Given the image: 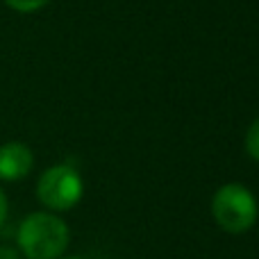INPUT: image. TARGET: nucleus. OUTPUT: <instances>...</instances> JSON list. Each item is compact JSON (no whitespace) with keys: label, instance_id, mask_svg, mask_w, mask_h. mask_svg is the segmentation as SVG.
I'll use <instances>...</instances> for the list:
<instances>
[{"label":"nucleus","instance_id":"f257e3e1","mask_svg":"<svg viewBox=\"0 0 259 259\" xmlns=\"http://www.w3.org/2000/svg\"><path fill=\"white\" fill-rule=\"evenodd\" d=\"M68 228L59 216L36 211L18 228V246L27 259H57L68 248Z\"/></svg>","mask_w":259,"mask_h":259},{"label":"nucleus","instance_id":"f03ea898","mask_svg":"<svg viewBox=\"0 0 259 259\" xmlns=\"http://www.w3.org/2000/svg\"><path fill=\"white\" fill-rule=\"evenodd\" d=\"M211 214L221 230L230 234H241L255 225L257 200L243 184H225L214 193Z\"/></svg>","mask_w":259,"mask_h":259},{"label":"nucleus","instance_id":"7ed1b4c3","mask_svg":"<svg viewBox=\"0 0 259 259\" xmlns=\"http://www.w3.org/2000/svg\"><path fill=\"white\" fill-rule=\"evenodd\" d=\"M36 196L46 207L55 211H66L75 207L82 198V180L77 170L68 164H59L48 168L39 178Z\"/></svg>","mask_w":259,"mask_h":259},{"label":"nucleus","instance_id":"20e7f679","mask_svg":"<svg viewBox=\"0 0 259 259\" xmlns=\"http://www.w3.org/2000/svg\"><path fill=\"white\" fill-rule=\"evenodd\" d=\"M32 164H34V157L25 143L9 141L0 146V180L16 182L30 173Z\"/></svg>","mask_w":259,"mask_h":259},{"label":"nucleus","instance_id":"39448f33","mask_svg":"<svg viewBox=\"0 0 259 259\" xmlns=\"http://www.w3.org/2000/svg\"><path fill=\"white\" fill-rule=\"evenodd\" d=\"M246 150L252 159L259 161V118L252 123L250 130H248V134H246Z\"/></svg>","mask_w":259,"mask_h":259},{"label":"nucleus","instance_id":"423d86ee","mask_svg":"<svg viewBox=\"0 0 259 259\" xmlns=\"http://www.w3.org/2000/svg\"><path fill=\"white\" fill-rule=\"evenodd\" d=\"M5 3H7L12 9H16V12L30 14V12H36V9H41L46 3H48V0H5Z\"/></svg>","mask_w":259,"mask_h":259},{"label":"nucleus","instance_id":"0eeeda50","mask_svg":"<svg viewBox=\"0 0 259 259\" xmlns=\"http://www.w3.org/2000/svg\"><path fill=\"white\" fill-rule=\"evenodd\" d=\"M5 219H7V198H5V193L0 191V225L5 223Z\"/></svg>","mask_w":259,"mask_h":259},{"label":"nucleus","instance_id":"6e6552de","mask_svg":"<svg viewBox=\"0 0 259 259\" xmlns=\"http://www.w3.org/2000/svg\"><path fill=\"white\" fill-rule=\"evenodd\" d=\"M0 259H21V257H18L16 250H12V248L0 246Z\"/></svg>","mask_w":259,"mask_h":259},{"label":"nucleus","instance_id":"1a4fd4ad","mask_svg":"<svg viewBox=\"0 0 259 259\" xmlns=\"http://www.w3.org/2000/svg\"><path fill=\"white\" fill-rule=\"evenodd\" d=\"M68 259H80V257H68Z\"/></svg>","mask_w":259,"mask_h":259}]
</instances>
